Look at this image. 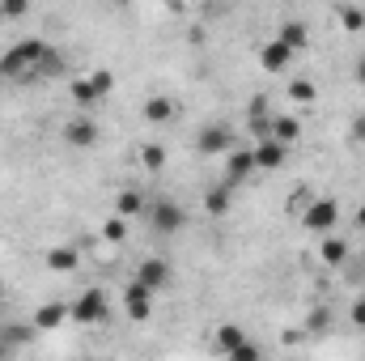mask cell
<instances>
[{"mask_svg": "<svg viewBox=\"0 0 365 361\" xmlns=\"http://www.w3.org/2000/svg\"><path fill=\"white\" fill-rule=\"evenodd\" d=\"M43 56H47V43H38V39H26V43L9 47V51L0 56V73H4V77H13V73L38 68V64H43Z\"/></svg>", "mask_w": 365, "mask_h": 361, "instance_id": "obj_1", "label": "cell"}, {"mask_svg": "<svg viewBox=\"0 0 365 361\" xmlns=\"http://www.w3.org/2000/svg\"><path fill=\"white\" fill-rule=\"evenodd\" d=\"M145 217H149V225L158 230V234H175L187 225V213H182V204L175 200H153L149 208H145Z\"/></svg>", "mask_w": 365, "mask_h": 361, "instance_id": "obj_2", "label": "cell"}, {"mask_svg": "<svg viewBox=\"0 0 365 361\" xmlns=\"http://www.w3.org/2000/svg\"><path fill=\"white\" fill-rule=\"evenodd\" d=\"M106 310H110V306H106V293H102V289H86V293L68 306V315H73L77 323H98V319H106Z\"/></svg>", "mask_w": 365, "mask_h": 361, "instance_id": "obj_3", "label": "cell"}, {"mask_svg": "<svg viewBox=\"0 0 365 361\" xmlns=\"http://www.w3.org/2000/svg\"><path fill=\"white\" fill-rule=\"evenodd\" d=\"M336 221H340V208H336V200H314L310 208H306V225L314 230V234H331L336 230Z\"/></svg>", "mask_w": 365, "mask_h": 361, "instance_id": "obj_4", "label": "cell"}, {"mask_svg": "<svg viewBox=\"0 0 365 361\" xmlns=\"http://www.w3.org/2000/svg\"><path fill=\"white\" fill-rule=\"evenodd\" d=\"M123 306H128V319H136V323H145L149 315H153V289H145V285H128V293H123Z\"/></svg>", "mask_w": 365, "mask_h": 361, "instance_id": "obj_5", "label": "cell"}, {"mask_svg": "<svg viewBox=\"0 0 365 361\" xmlns=\"http://www.w3.org/2000/svg\"><path fill=\"white\" fill-rule=\"evenodd\" d=\"M170 280V264L166 260H140V268H136V285H145V289H162Z\"/></svg>", "mask_w": 365, "mask_h": 361, "instance_id": "obj_6", "label": "cell"}, {"mask_svg": "<svg viewBox=\"0 0 365 361\" xmlns=\"http://www.w3.org/2000/svg\"><path fill=\"white\" fill-rule=\"evenodd\" d=\"M230 145H234V132L225 123H212V128L200 132V153H225Z\"/></svg>", "mask_w": 365, "mask_h": 361, "instance_id": "obj_7", "label": "cell"}, {"mask_svg": "<svg viewBox=\"0 0 365 361\" xmlns=\"http://www.w3.org/2000/svg\"><path fill=\"white\" fill-rule=\"evenodd\" d=\"M259 64H264L268 73H284V68L293 64V51H289V47L280 43V39H272V43H268L264 51H259Z\"/></svg>", "mask_w": 365, "mask_h": 361, "instance_id": "obj_8", "label": "cell"}, {"mask_svg": "<svg viewBox=\"0 0 365 361\" xmlns=\"http://www.w3.org/2000/svg\"><path fill=\"white\" fill-rule=\"evenodd\" d=\"M251 153H255V171H276V166H284V145H276V141H259Z\"/></svg>", "mask_w": 365, "mask_h": 361, "instance_id": "obj_9", "label": "cell"}, {"mask_svg": "<svg viewBox=\"0 0 365 361\" xmlns=\"http://www.w3.org/2000/svg\"><path fill=\"white\" fill-rule=\"evenodd\" d=\"M247 175H255V153H251V149H238V153L230 158V175H225V187H238V183L247 179Z\"/></svg>", "mask_w": 365, "mask_h": 361, "instance_id": "obj_10", "label": "cell"}, {"mask_svg": "<svg viewBox=\"0 0 365 361\" xmlns=\"http://www.w3.org/2000/svg\"><path fill=\"white\" fill-rule=\"evenodd\" d=\"M319 260H323L327 268H340V264L349 260V243H344V238H331V234L319 238Z\"/></svg>", "mask_w": 365, "mask_h": 361, "instance_id": "obj_11", "label": "cell"}, {"mask_svg": "<svg viewBox=\"0 0 365 361\" xmlns=\"http://www.w3.org/2000/svg\"><path fill=\"white\" fill-rule=\"evenodd\" d=\"M212 340H217V349H221V353H225V357H230V353H234V349H242V345H247V340H251V336H247V332H242V327H238V323H221V327H217V336H212Z\"/></svg>", "mask_w": 365, "mask_h": 361, "instance_id": "obj_12", "label": "cell"}, {"mask_svg": "<svg viewBox=\"0 0 365 361\" xmlns=\"http://www.w3.org/2000/svg\"><path fill=\"white\" fill-rule=\"evenodd\" d=\"M297 132H302V123H297L293 115H276L272 123H268V141H276V145H289V141H297Z\"/></svg>", "mask_w": 365, "mask_h": 361, "instance_id": "obj_13", "label": "cell"}, {"mask_svg": "<svg viewBox=\"0 0 365 361\" xmlns=\"http://www.w3.org/2000/svg\"><path fill=\"white\" fill-rule=\"evenodd\" d=\"M77 264H81V255H77L73 247H51V251H47V268L51 272H73Z\"/></svg>", "mask_w": 365, "mask_h": 361, "instance_id": "obj_14", "label": "cell"}, {"mask_svg": "<svg viewBox=\"0 0 365 361\" xmlns=\"http://www.w3.org/2000/svg\"><path fill=\"white\" fill-rule=\"evenodd\" d=\"M64 136H68V145H93L98 141V128H93L90 119H73L64 128Z\"/></svg>", "mask_w": 365, "mask_h": 361, "instance_id": "obj_15", "label": "cell"}, {"mask_svg": "<svg viewBox=\"0 0 365 361\" xmlns=\"http://www.w3.org/2000/svg\"><path fill=\"white\" fill-rule=\"evenodd\" d=\"M64 319H68V306H60V302H51V306H43V310L34 315V327H47V332H51V327H60Z\"/></svg>", "mask_w": 365, "mask_h": 361, "instance_id": "obj_16", "label": "cell"}, {"mask_svg": "<svg viewBox=\"0 0 365 361\" xmlns=\"http://www.w3.org/2000/svg\"><path fill=\"white\" fill-rule=\"evenodd\" d=\"M34 332H38L34 323H17V327H4V332H0V345H4V349H13V345H30V340H34Z\"/></svg>", "mask_w": 365, "mask_h": 361, "instance_id": "obj_17", "label": "cell"}, {"mask_svg": "<svg viewBox=\"0 0 365 361\" xmlns=\"http://www.w3.org/2000/svg\"><path fill=\"white\" fill-rule=\"evenodd\" d=\"M276 39H280L289 51H297V47H306V26H302V21H284Z\"/></svg>", "mask_w": 365, "mask_h": 361, "instance_id": "obj_18", "label": "cell"}, {"mask_svg": "<svg viewBox=\"0 0 365 361\" xmlns=\"http://www.w3.org/2000/svg\"><path fill=\"white\" fill-rule=\"evenodd\" d=\"M170 115H175V102H170V98H149V102H145V119H149V123H166Z\"/></svg>", "mask_w": 365, "mask_h": 361, "instance_id": "obj_19", "label": "cell"}, {"mask_svg": "<svg viewBox=\"0 0 365 361\" xmlns=\"http://www.w3.org/2000/svg\"><path fill=\"white\" fill-rule=\"evenodd\" d=\"M115 208L123 217H136V213H145V200H140V191H119L115 195Z\"/></svg>", "mask_w": 365, "mask_h": 361, "instance_id": "obj_20", "label": "cell"}, {"mask_svg": "<svg viewBox=\"0 0 365 361\" xmlns=\"http://www.w3.org/2000/svg\"><path fill=\"white\" fill-rule=\"evenodd\" d=\"M73 98H77L81 106H93V102H102V93L93 90L90 77H77V81H73Z\"/></svg>", "mask_w": 365, "mask_h": 361, "instance_id": "obj_21", "label": "cell"}, {"mask_svg": "<svg viewBox=\"0 0 365 361\" xmlns=\"http://www.w3.org/2000/svg\"><path fill=\"white\" fill-rule=\"evenodd\" d=\"M204 208H208V213H225V208H230V187L208 191V195H204Z\"/></svg>", "mask_w": 365, "mask_h": 361, "instance_id": "obj_22", "label": "cell"}, {"mask_svg": "<svg viewBox=\"0 0 365 361\" xmlns=\"http://www.w3.org/2000/svg\"><path fill=\"white\" fill-rule=\"evenodd\" d=\"M140 158H145V166H149V171H162V166H166V149H162V145H145V153H140Z\"/></svg>", "mask_w": 365, "mask_h": 361, "instance_id": "obj_23", "label": "cell"}, {"mask_svg": "<svg viewBox=\"0 0 365 361\" xmlns=\"http://www.w3.org/2000/svg\"><path fill=\"white\" fill-rule=\"evenodd\" d=\"M314 81H293V86H289V98H293V102H314Z\"/></svg>", "mask_w": 365, "mask_h": 361, "instance_id": "obj_24", "label": "cell"}, {"mask_svg": "<svg viewBox=\"0 0 365 361\" xmlns=\"http://www.w3.org/2000/svg\"><path fill=\"white\" fill-rule=\"evenodd\" d=\"M230 361H264V353H259V345H255V340H247L242 349H234V353H230Z\"/></svg>", "mask_w": 365, "mask_h": 361, "instance_id": "obj_25", "label": "cell"}, {"mask_svg": "<svg viewBox=\"0 0 365 361\" xmlns=\"http://www.w3.org/2000/svg\"><path fill=\"white\" fill-rule=\"evenodd\" d=\"M340 21H344L349 30H361V26H365V13H361V9H340Z\"/></svg>", "mask_w": 365, "mask_h": 361, "instance_id": "obj_26", "label": "cell"}, {"mask_svg": "<svg viewBox=\"0 0 365 361\" xmlns=\"http://www.w3.org/2000/svg\"><path fill=\"white\" fill-rule=\"evenodd\" d=\"M90 81H93V90L102 93V98H106V93H110V86H115V77H110V73H106V68H98V73H93Z\"/></svg>", "mask_w": 365, "mask_h": 361, "instance_id": "obj_27", "label": "cell"}, {"mask_svg": "<svg viewBox=\"0 0 365 361\" xmlns=\"http://www.w3.org/2000/svg\"><path fill=\"white\" fill-rule=\"evenodd\" d=\"M327 323H331L327 310H314V315H310V332H327Z\"/></svg>", "mask_w": 365, "mask_h": 361, "instance_id": "obj_28", "label": "cell"}, {"mask_svg": "<svg viewBox=\"0 0 365 361\" xmlns=\"http://www.w3.org/2000/svg\"><path fill=\"white\" fill-rule=\"evenodd\" d=\"M123 230H128V225H123V221H115V217H110V221H106V230H102V234H106V238H115V243H119V238H123Z\"/></svg>", "mask_w": 365, "mask_h": 361, "instance_id": "obj_29", "label": "cell"}, {"mask_svg": "<svg viewBox=\"0 0 365 361\" xmlns=\"http://www.w3.org/2000/svg\"><path fill=\"white\" fill-rule=\"evenodd\" d=\"M353 323L365 332V298H361V302H353Z\"/></svg>", "mask_w": 365, "mask_h": 361, "instance_id": "obj_30", "label": "cell"}, {"mask_svg": "<svg viewBox=\"0 0 365 361\" xmlns=\"http://www.w3.org/2000/svg\"><path fill=\"white\" fill-rule=\"evenodd\" d=\"M0 13H4V17H21V13H26V4H0Z\"/></svg>", "mask_w": 365, "mask_h": 361, "instance_id": "obj_31", "label": "cell"}, {"mask_svg": "<svg viewBox=\"0 0 365 361\" xmlns=\"http://www.w3.org/2000/svg\"><path fill=\"white\" fill-rule=\"evenodd\" d=\"M353 136H357V141H365V119H357V123H353Z\"/></svg>", "mask_w": 365, "mask_h": 361, "instance_id": "obj_32", "label": "cell"}, {"mask_svg": "<svg viewBox=\"0 0 365 361\" xmlns=\"http://www.w3.org/2000/svg\"><path fill=\"white\" fill-rule=\"evenodd\" d=\"M357 230H365V204L357 208Z\"/></svg>", "mask_w": 365, "mask_h": 361, "instance_id": "obj_33", "label": "cell"}, {"mask_svg": "<svg viewBox=\"0 0 365 361\" xmlns=\"http://www.w3.org/2000/svg\"><path fill=\"white\" fill-rule=\"evenodd\" d=\"M357 81H361V86H365V60H361V64H357Z\"/></svg>", "mask_w": 365, "mask_h": 361, "instance_id": "obj_34", "label": "cell"}]
</instances>
